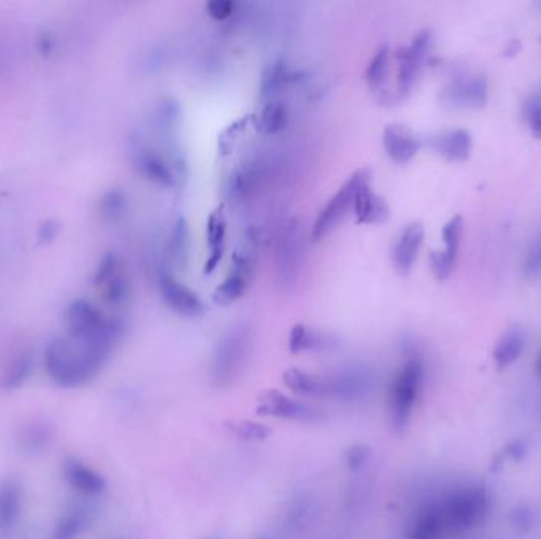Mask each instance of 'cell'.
I'll use <instances>...</instances> for the list:
<instances>
[{
	"mask_svg": "<svg viewBox=\"0 0 541 539\" xmlns=\"http://www.w3.org/2000/svg\"><path fill=\"white\" fill-rule=\"evenodd\" d=\"M372 457V451L368 445L350 446L346 451V465L352 475H361L364 468L368 467Z\"/></svg>",
	"mask_w": 541,
	"mask_h": 539,
	"instance_id": "f35d334b",
	"label": "cell"
},
{
	"mask_svg": "<svg viewBox=\"0 0 541 539\" xmlns=\"http://www.w3.org/2000/svg\"><path fill=\"white\" fill-rule=\"evenodd\" d=\"M129 210V198L121 188H111L101 196L99 202V212L101 218L109 223H117L127 216Z\"/></svg>",
	"mask_w": 541,
	"mask_h": 539,
	"instance_id": "e575fe53",
	"label": "cell"
},
{
	"mask_svg": "<svg viewBox=\"0 0 541 539\" xmlns=\"http://www.w3.org/2000/svg\"><path fill=\"white\" fill-rule=\"evenodd\" d=\"M369 179H372V173L369 171L368 168H361L340 186L339 190L332 194L323 209L318 212L317 218L312 226V242H322L339 226L340 223L344 222L348 210H352L354 208L356 190L361 187L362 182Z\"/></svg>",
	"mask_w": 541,
	"mask_h": 539,
	"instance_id": "8992f818",
	"label": "cell"
},
{
	"mask_svg": "<svg viewBox=\"0 0 541 539\" xmlns=\"http://www.w3.org/2000/svg\"><path fill=\"white\" fill-rule=\"evenodd\" d=\"M34 369V356L32 353L24 352L18 354L13 362L8 366L4 378L0 381V388L2 389H16L22 386Z\"/></svg>",
	"mask_w": 541,
	"mask_h": 539,
	"instance_id": "836d02e7",
	"label": "cell"
},
{
	"mask_svg": "<svg viewBox=\"0 0 541 539\" xmlns=\"http://www.w3.org/2000/svg\"><path fill=\"white\" fill-rule=\"evenodd\" d=\"M160 296L166 304V307L173 310L176 315L182 318H200L204 313V304L200 296L196 295L192 288L180 281L176 273L166 269L163 265L160 266L157 273Z\"/></svg>",
	"mask_w": 541,
	"mask_h": 539,
	"instance_id": "30bf717a",
	"label": "cell"
},
{
	"mask_svg": "<svg viewBox=\"0 0 541 539\" xmlns=\"http://www.w3.org/2000/svg\"><path fill=\"white\" fill-rule=\"evenodd\" d=\"M426 377V364L417 350L405 352L390 391L391 424L396 432H404L410 424L419 394Z\"/></svg>",
	"mask_w": 541,
	"mask_h": 539,
	"instance_id": "7a4b0ae2",
	"label": "cell"
},
{
	"mask_svg": "<svg viewBox=\"0 0 541 539\" xmlns=\"http://www.w3.org/2000/svg\"><path fill=\"white\" fill-rule=\"evenodd\" d=\"M289 121V109L283 101H265V103H261L259 117H257V130L265 137H273L287 129Z\"/></svg>",
	"mask_w": 541,
	"mask_h": 539,
	"instance_id": "f1b7e54d",
	"label": "cell"
},
{
	"mask_svg": "<svg viewBox=\"0 0 541 539\" xmlns=\"http://www.w3.org/2000/svg\"><path fill=\"white\" fill-rule=\"evenodd\" d=\"M259 413L263 416L277 417L293 423L315 424L325 419V413L299 399L285 396L279 391H267L260 399Z\"/></svg>",
	"mask_w": 541,
	"mask_h": 539,
	"instance_id": "8fae6325",
	"label": "cell"
},
{
	"mask_svg": "<svg viewBox=\"0 0 541 539\" xmlns=\"http://www.w3.org/2000/svg\"><path fill=\"white\" fill-rule=\"evenodd\" d=\"M425 242V226L421 223L407 225L393 247V266L401 275L410 273Z\"/></svg>",
	"mask_w": 541,
	"mask_h": 539,
	"instance_id": "d6986e66",
	"label": "cell"
},
{
	"mask_svg": "<svg viewBox=\"0 0 541 539\" xmlns=\"http://www.w3.org/2000/svg\"><path fill=\"white\" fill-rule=\"evenodd\" d=\"M315 511H317V504L312 495L306 492L296 494L283 510L282 535H285L289 538H295L298 535H301L312 524Z\"/></svg>",
	"mask_w": 541,
	"mask_h": 539,
	"instance_id": "44dd1931",
	"label": "cell"
},
{
	"mask_svg": "<svg viewBox=\"0 0 541 539\" xmlns=\"http://www.w3.org/2000/svg\"><path fill=\"white\" fill-rule=\"evenodd\" d=\"M125 332L121 318H109L107 328L95 337L76 342L54 338L44 353L46 372L62 388H78L94 380L109 360Z\"/></svg>",
	"mask_w": 541,
	"mask_h": 539,
	"instance_id": "6da1fadb",
	"label": "cell"
},
{
	"mask_svg": "<svg viewBox=\"0 0 541 539\" xmlns=\"http://www.w3.org/2000/svg\"><path fill=\"white\" fill-rule=\"evenodd\" d=\"M299 228L298 223H289L282 230L277 244V277L285 285L295 281L299 266Z\"/></svg>",
	"mask_w": 541,
	"mask_h": 539,
	"instance_id": "ffe728a7",
	"label": "cell"
},
{
	"mask_svg": "<svg viewBox=\"0 0 541 539\" xmlns=\"http://www.w3.org/2000/svg\"><path fill=\"white\" fill-rule=\"evenodd\" d=\"M236 7H238L236 2H231V0H212V2L206 4V12L212 20L225 21V20H228L235 15Z\"/></svg>",
	"mask_w": 541,
	"mask_h": 539,
	"instance_id": "60d3db41",
	"label": "cell"
},
{
	"mask_svg": "<svg viewBox=\"0 0 541 539\" xmlns=\"http://www.w3.org/2000/svg\"><path fill=\"white\" fill-rule=\"evenodd\" d=\"M91 524H92V512L83 508H75L59 519L52 532V539H76L86 532Z\"/></svg>",
	"mask_w": 541,
	"mask_h": 539,
	"instance_id": "4dcf8cb0",
	"label": "cell"
},
{
	"mask_svg": "<svg viewBox=\"0 0 541 539\" xmlns=\"http://www.w3.org/2000/svg\"><path fill=\"white\" fill-rule=\"evenodd\" d=\"M283 381L287 384L290 391H293L295 394L301 397H311V399H326V384L323 377L291 367L289 370H285L283 374Z\"/></svg>",
	"mask_w": 541,
	"mask_h": 539,
	"instance_id": "4316f807",
	"label": "cell"
},
{
	"mask_svg": "<svg viewBox=\"0 0 541 539\" xmlns=\"http://www.w3.org/2000/svg\"><path fill=\"white\" fill-rule=\"evenodd\" d=\"M227 231H228V223H227L224 209H214L206 220V245L210 249V255L203 267L204 275H211L214 273L224 258Z\"/></svg>",
	"mask_w": 541,
	"mask_h": 539,
	"instance_id": "7402d4cb",
	"label": "cell"
},
{
	"mask_svg": "<svg viewBox=\"0 0 541 539\" xmlns=\"http://www.w3.org/2000/svg\"><path fill=\"white\" fill-rule=\"evenodd\" d=\"M522 119L535 137L541 138V89H535L522 103Z\"/></svg>",
	"mask_w": 541,
	"mask_h": 539,
	"instance_id": "d590c367",
	"label": "cell"
},
{
	"mask_svg": "<svg viewBox=\"0 0 541 539\" xmlns=\"http://www.w3.org/2000/svg\"><path fill=\"white\" fill-rule=\"evenodd\" d=\"M296 80H298L296 73L290 68L283 59H275L273 62H269L261 72L260 87H259L261 103L279 100L285 87H289Z\"/></svg>",
	"mask_w": 541,
	"mask_h": 539,
	"instance_id": "cb8c5ba5",
	"label": "cell"
},
{
	"mask_svg": "<svg viewBox=\"0 0 541 539\" xmlns=\"http://www.w3.org/2000/svg\"><path fill=\"white\" fill-rule=\"evenodd\" d=\"M383 149L396 165H407L421 149V139L404 123H388L383 129Z\"/></svg>",
	"mask_w": 541,
	"mask_h": 539,
	"instance_id": "e0dca14e",
	"label": "cell"
},
{
	"mask_svg": "<svg viewBox=\"0 0 541 539\" xmlns=\"http://www.w3.org/2000/svg\"><path fill=\"white\" fill-rule=\"evenodd\" d=\"M255 539H277L275 538V535H273V533H261V535H259V536H257V538Z\"/></svg>",
	"mask_w": 541,
	"mask_h": 539,
	"instance_id": "7dc6e473",
	"label": "cell"
},
{
	"mask_svg": "<svg viewBox=\"0 0 541 539\" xmlns=\"http://www.w3.org/2000/svg\"><path fill=\"white\" fill-rule=\"evenodd\" d=\"M109 539H123V538H109Z\"/></svg>",
	"mask_w": 541,
	"mask_h": 539,
	"instance_id": "681fc988",
	"label": "cell"
},
{
	"mask_svg": "<svg viewBox=\"0 0 541 539\" xmlns=\"http://www.w3.org/2000/svg\"><path fill=\"white\" fill-rule=\"evenodd\" d=\"M251 348V331L246 324H235L219 338L211 358V383L227 388L238 378Z\"/></svg>",
	"mask_w": 541,
	"mask_h": 539,
	"instance_id": "3957f363",
	"label": "cell"
},
{
	"mask_svg": "<svg viewBox=\"0 0 541 539\" xmlns=\"http://www.w3.org/2000/svg\"><path fill=\"white\" fill-rule=\"evenodd\" d=\"M338 345V340L328 332L317 331L303 323L290 329L289 350L293 354L307 352H330Z\"/></svg>",
	"mask_w": 541,
	"mask_h": 539,
	"instance_id": "484cf974",
	"label": "cell"
},
{
	"mask_svg": "<svg viewBox=\"0 0 541 539\" xmlns=\"http://www.w3.org/2000/svg\"><path fill=\"white\" fill-rule=\"evenodd\" d=\"M54 48H56V40L50 32H42L36 38V50L44 58H50Z\"/></svg>",
	"mask_w": 541,
	"mask_h": 539,
	"instance_id": "f6af8a7d",
	"label": "cell"
},
{
	"mask_svg": "<svg viewBox=\"0 0 541 539\" xmlns=\"http://www.w3.org/2000/svg\"><path fill=\"white\" fill-rule=\"evenodd\" d=\"M537 372H538V375L541 377V352L540 354H538V360H537Z\"/></svg>",
	"mask_w": 541,
	"mask_h": 539,
	"instance_id": "c3c4849f",
	"label": "cell"
},
{
	"mask_svg": "<svg viewBox=\"0 0 541 539\" xmlns=\"http://www.w3.org/2000/svg\"><path fill=\"white\" fill-rule=\"evenodd\" d=\"M441 504L448 530H469L488 518L491 495L483 486H464L442 496Z\"/></svg>",
	"mask_w": 541,
	"mask_h": 539,
	"instance_id": "277c9868",
	"label": "cell"
},
{
	"mask_svg": "<svg viewBox=\"0 0 541 539\" xmlns=\"http://www.w3.org/2000/svg\"><path fill=\"white\" fill-rule=\"evenodd\" d=\"M352 212H354V222L358 225H368V226L383 225V223L388 222L391 217L390 204L382 194H377L374 190L372 179L362 182L361 187L356 190Z\"/></svg>",
	"mask_w": 541,
	"mask_h": 539,
	"instance_id": "9a60e30c",
	"label": "cell"
},
{
	"mask_svg": "<svg viewBox=\"0 0 541 539\" xmlns=\"http://www.w3.org/2000/svg\"><path fill=\"white\" fill-rule=\"evenodd\" d=\"M326 399L342 403H360L366 400L376 389V374L364 364L340 367L330 377H323Z\"/></svg>",
	"mask_w": 541,
	"mask_h": 539,
	"instance_id": "ba28073f",
	"label": "cell"
},
{
	"mask_svg": "<svg viewBox=\"0 0 541 539\" xmlns=\"http://www.w3.org/2000/svg\"><path fill=\"white\" fill-rule=\"evenodd\" d=\"M131 163L138 176L162 188L179 187L186 178L180 173L173 160L162 151L159 146L147 143L143 138L133 137L129 146Z\"/></svg>",
	"mask_w": 541,
	"mask_h": 539,
	"instance_id": "5b68a950",
	"label": "cell"
},
{
	"mask_svg": "<svg viewBox=\"0 0 541 539\" xmlns=\"http://www.w3.org/2000/svg\"><path fill=\"white\" fill-rule=\"evenodd\" d=\"M527 453V446L522 443V441H516V443H513V445L508 446L506 448V454H508V457L513 460H521Z\"/></svg>",
	"mask_w": 541,
	"mask_h": 539,
	"instance_id": "bcb514c9",
	"label": "cell"
},
{
	"mask_svg": "<svg viewBox=\"0 0 541 539\" xmlns=\"http://www.w3.org/2000/svg\"><path fill=\"white\" fill-rule=\"evenodd\" d=\"M462 226H464L462 216L457 214L451 217L442 228L443 249L429 253V266L437 281H447L455 271L459 247H461Z\"/></svg>",
	"mask_w": 541,
	"mask_h": 539,
	"instance_id": "4fadbf2b",
	"label": "cell"
},
{
	"mask_svg": "<svg viewBox=\"0 0 541 539\" xmlns=\"http://www.w3.org/2000/svg\"><path fill=\"white\" fill-rule=\"evenodd\" d=\"M429 146L434 151L441 154L442 157L453 162H462L469 159L473 139L467 130H443L429 138Z\"/></svg>",
	"mask_w": 541,
	"mask_h": 539,
	"instance_id": "603a6c76",
	"label": "cell"
},
{
	"mask_svg": "<svg viewBox=\"0 0 541 539\" xmlns=\"http://www.w3.org/2000/svg\"><path fill=\"white\" fill-rule=\"evenodd\" d=\"M526 332L520 326H513L510 329H506L498 338L492 352L496 364L500 369H505L520 360L521 354L526 348Z\"/></svg>",
	"mask_w": 541,
	"mask_h": 539,
	"instance_id": "83f0119b",
	"label": "cell"
},
{
	"mask_svg": "<svg viewBox=\"0 0 541 539\" xmlns=\"http://www.w3.org/2000/svg\"><path fill=\"white\" fill-rule=\"evenodd\" d=\"M192 257V231L186 217H178L174 220L171 231L168 234L165 245L166 269L176 273L188 266Z\"/></svg>",
	"mask_w": 541,
	"mask_h": 539,
	"instance_id": "ac0fdd59",
	"label": "cell"
},
{
	"mask_svg": "<svg viewBox=\"0 0 541 539\" xmlns=\"http://www.w3.org/2000/svg\"><path fill=\"white\" fill-rule=\"evenodd\" d=\"M447 530L441 500H427L413 512L405 539H442Z\"/></svg>",
	"mask_w": 541,
	"mask_h": 539,
	"instance_id": "2e32d148",
	"label": "cell"
},
{
	"mask_svg": "<svg viewBox=\"0 0 541 539\" xmlns=\"http://www.w3.org/2000/svg\"><path fill=\"white\" fill-rule=\"evenodd\" d=\"M522 273L527 279L541 277V236L535 239L534 242L529 247L524 263H522Z\"/></svg>",
	"mask_w": 541,
	"mask_h": 539,
	"instance_id": "ab89813d",
	"label": "cell"
},
{
	"mask_svg": "<svg viewBox=\"0 0 541 539\" xmlns=\"http://www.w3.org/2000/svg\"><path fill=\"white\" fill-rule=\"evenodd\" d=\"M59 223L56 220H46L38 230V241L40 244H51L58 238Z\"/></svg>",
	"mask_w": 541,
	"mask_h": 539,
	"instance_id": "ee69618b",
	"label": "cell"
},
{
	"mask_svg": "<svg viewBox=\"0 0 541 539\" xmlns=\"http://www.w3.org/2000/svg\"><path fill=\"white\" fill-rule=\"evenodd\" d=\"M257 273V253L252 238L247 236V241L241 249L235 252L231 258L230 269L214 289L212 301L217 305H231L246 295L247 289L252 285L253 277Z\"/></svg>",
	"mask_w": 541,
	"mask_h": 539,
	"instance_id": "52a82bcc",
	"label": "cell"
},
{
	"mask_svg": "<svg viewBox=\"0 0 541 539\" xmlns=\"http://www.w3.org/2000/svg\"><path fill=\"white\" fill-rule=\"evenodd\" d=\"M369 482L364 480L352 482L346 496V511L348 514H360L368 503Z\"/></svg>",
	"mask_w": 541,
	"mask_h": 539,
	"instance_id": "74e56055",
	"label": "cell"
},
{
	"mask_svg": "<svg viewBox=\"0 0 541 539\" xmlns=\"http://www.w3.org/2000/svg\"><path fill=\"white\" fill-rule=\"evenodd\" d=\"M22 492L20 484L5 481L0 484V530H10L21 512Z\"/></svg>",
	"mask_w": 541,
	"mask_h": 539,
	"instance_id": "f546056e",
	"label": "cell"
},
{
	"mask_svg": "<svg viewBox=\"0 0 541 539\" xmlns=\"http://www.w3.org/2000/svg\"><path fill=\"white\" fill-rule=\"evenodd\" d=\"M431 46H433V32L423 29L413 36L410 44L401 46L396 51V94L401 99H405L413 91V87L417 86Z\"/></svg>",
	"mask_w": 541,
	"mask_h": 539,
	"instance_id": "9c48e42d",
	"label": "cell"
},
{
	"mask_svg": "<svg viewBox=\"0 0 541 539\" xmlns=\"http://www.w3.org/2000/svg\"><path fill=\"white\" fill-rule=\"evenodd\" d=\"M48 440H50V432H48V427H44V425L30 427L29 431L26 432V437H24L26 446L32 451L44 448L48 443Z\"/></svg>",
	"mask_w": 541,
	"mask_h": 539,
	"instance_id": "7bdbcfd3",
	"label": "cell"
},
{
	"mask_svg": "<svg viewBox=\"0 0 541 539\" xmlns=\"http://www.w3.org/2000/svg\"><path fill=\"white\" fill-rule=\"evenodd\" d=\"M64 478L73 489L87 496H99L107 490L105 478L81 460L68 459L64 464Z\"/></svg>",
	"mask_w": 541,
	"mask_h": 539,
	"instance_id": "d4e9b609",
	"label": "cell"
},
{
	"mask_svg": "<svg viewBox=\"0 0 541 539\" xmlns=\"http://www.w3.org/2000/svg\"><path fill=\"white\" fill-rule=\"evenodd\" d=\"M391 50L386 44H380L377 48L376 54L369 60L366 72H364V80L368 83L370 91H380L388 72H390Z\"/></svg>",
	"mask_w": 541,
	"mask_h": 539,
	"instance_id": "d6a6232c",
	"label": "cell"
},
{
	"mask_svg": "<svg viewBox=\"0 0 541 539\" xmlns=\"http://www.w3.org/2000/svg\"><path fill=\"white\" fill-rule=\"evenodd\" d=\"M231 433H235L238 439L246 441H261L271 435V429L267 425L253 423V421H235L227 424Z\"/></svg>",
	"mask_w": 541,
	"mask_h": 539,
	"instance_id": "8d00e7d4",
	"label": "cell"
},
{
	"mask_svg": "<svg viewBox=\"0 0 541 539\" xmlns=\"http://www.w3.org/2000/svg\"><path fill=\"white\" fill-rule=\"evenodd\" d=\"M97 288L100 289L105 302L113 307L123 305L131 299V281L127 273H123V266L117 267L115 273L101 281Z\"/></svg>",
	"mask_w": 541,
	"mask_h": 539,
	"instance_id": "1f68e13d",
	"label": "cell"
},
{
	"mask_svg": "<svg viewBox=\"0 0 541 539\" xmlns=\"http://www.w3.org/2000/svg\"><path fill=\"white\" fill-rule=\"evenodd\" d=\"M512 524L518 532H529L532 528V525H534V512L526 504L516 506L512 511Z\"/></svg>",
	"mask_w": 541,
	"mask_h": 539,
	"instance_id": "b9f144b4",
	"label": "cell"
},
{
	"mask_svg": "<svg viewBox=\"0 0 541 539\" xmlns=\"http://www.w3.org/2000/svg\"><path fill=\"white\" fill-rule=\"evenodd\" d=\"M108 321L109 318L105 317L100 310L95 307V304L84 297H78L70 302L66 309V328L68 338L76 340V342L95 337L107 328Z\"/></svg>",
	"mask_w": 541,
	"mask_h": 539,
	"instance_id": "7c38bea8",
	"label": "cell"
},
{
	"mask_svg": "<svg viewBox=\"0 0 541 539\" xmlns=\"http://www.w3.org/2000/svg\"><path fill=\"white\" fill-rule=\"evenodd\" d=\"M489 86L484 75H461L442 92V100L457 108H481L488 101Z\"/></svg>",
	"mask_w": 541,
	"mask_h": 539,
	"instance_id": "5bb4252c",
	"label": "cell"
}]
</instances>
